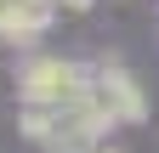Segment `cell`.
I'll list each match as a JSON object with an SVG mask.
<instances>
[{
    "mask_svg": "<svg viewBox=\"0 0 159 153\" xmlns=\"http://www.w3.org/2000/svg\"><path fill=\"white\" fill-rule=\"evenodd\" d=\"M91 80H97V68H80L74 57H34L23 68V102L29 108H63Z\"/></svg>",
    "mask_w": 159,
    "mask_h": 153,
    "instance_id": "6da1fadb",
    "label": "cell"
},
{
    "mask_svg": "<svg viewBox=\"0 0 159 153\" xmlns=\"http://www.w3.org/2000/svg\"><path fill=\"white\" fill-rule=\"evenodd\" d=\"M97 97L108 102V113H114V125H136L148 113V102H142V85L131 80L119 63H102L97 68Z\"/></svg>",
    "mask_w": 159,
    "mask_h": 153,
    "instance_id": "7a4b0ae2",
    "label": "cell"
},
{
    "mask_svg": "<svg viewBox=\"0 0 159 153\" xmlns=\"http://www.w3.org/2000/svg\"><path fill=\"white\" fill-rule=\"evenodd\" d=\"M57 6H74V11H85V6H91V0H57Z\"/></svg>",
    "mask_w": 159,
    "mask_h": 153,
    "instance_id": "277c9868",
    "label": "cell"
},
{
    "mask_svg": "<svg viewBox=\"0 0 159 153\" xmlns=\"http://www.w3.org/2000/svg\"><path fill=\"white\" fill-rule=\"evenodd\" d=\"M46 23H51V6H46V0H11L6 17H0V40H34Z\"/></svg>",
    "mask_w": 159,
    "mask_h": 153,
    "instance_id": "3957f363",
    "label": "cell"
},
{
    "mask_svg": "<svg viewBox=\"0 0 159 153\" xmlns=\"http://www.w3.org/2000/svg\"><path fill=\"white\" fill-rule=\"evenodd\" d=\"M97 153H119V147H97Z\"/></svg>",
    "mask_w": 159,
    "mask_h": 153,
    "instance_id": "5b68a950",
    "label": "cell"
}]
</instances>
